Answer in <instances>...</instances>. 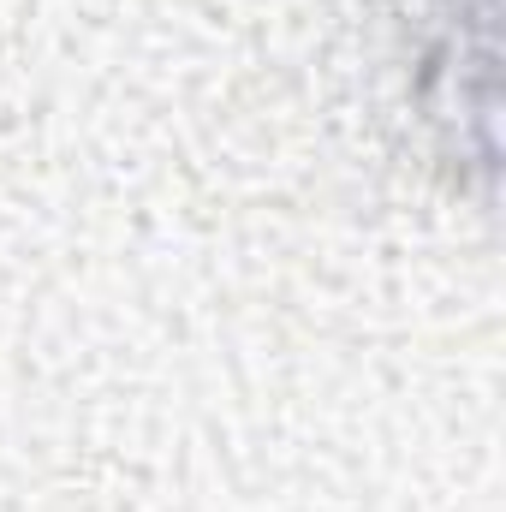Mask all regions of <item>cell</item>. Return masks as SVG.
Returning <instances> with one entry per match:
<instances>
[{
    "instance_id": "6da1fadb",
    "label": "cell",
    "mask_w": 506,
    "mask_h": 512,
    "mask_svg": "<svg viewBox=\"0 0 506 512\" xmlns=\"http://www.w3.org/2000/svg\"><path fill=\"white\" fill-rule=\"evenodd\" d=\"M489 18H495V0H435V30L423 42V102H429V120L447 126L459 155H465L459 120H471L477 149L495 155V137H489L495 114H483L465 96V72L489 84Z\"/></svg>"
}]
</instances>
